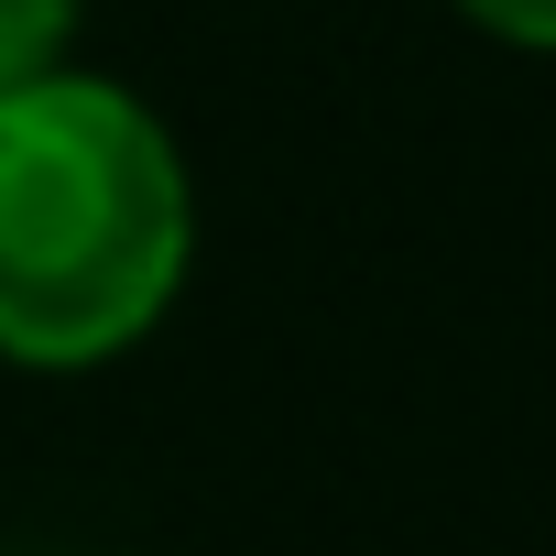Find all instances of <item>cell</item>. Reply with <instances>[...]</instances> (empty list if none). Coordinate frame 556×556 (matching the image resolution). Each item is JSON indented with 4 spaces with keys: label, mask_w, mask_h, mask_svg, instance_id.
I'll list each match as a JSON object with an SVG mask.
<instances>
[{
    "label": "cell",
    "mask_w": 556,
    "mask_h": 556,
    "mask_svg": "<svg viewBox=\"0 0 556 556\" xmlns=\"http://www.w3.org/2000/svg\"><path fill=\"white\" fill-rule=\"evenodd\" d=\"M197 273V175L175 121L99 77L45 66L0 88V361L110 371Z\"/></svg>",
    "instance_id": "obj_1"
},
{
    "label": "cell",
    "mask_w": 556,
    "mask_h": 556,
    "mask_svg": "<svg viewBox=\"0 0 556 556\" xmlns=\"http://www.w3.org/2000/svg\"><path fill=\"white\" fill-rule=\"evenodd\" d=\"M77 23H88V0H0V88L77 66Z\"/></svg>",
    "instance_id": "obj_2"
},
{
    "label": "cell",
    "mask_w": 556,
    "mask_h": 556,
    "mask_svg": "<svg viewBox=\"0 0 556 556\" xmlns=\"http://www.w3.org/2000/svg\"><path fill=\"white\" fill-rule=\"evenodd\" d=\"M458 12L513 55H556V0H458Z\"/></svg>",
    "instance_id": "obj_3"
}]
</instances>
